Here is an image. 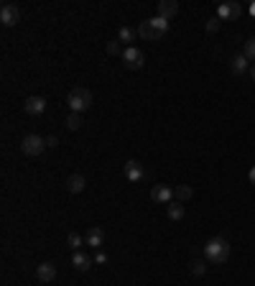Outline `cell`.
<instances>
[{"instance_id": "12", "label": "cell", "mask_w": 255, "mask_h": 286, "mask_svg": "<svg viewBox=\"0 0 255 286\" xmlns=\"http://www.w3.org/2000/svg\"><path fill=\"white\" fill-rule=\"evenodd\" d=\"M176 13H179V3H176V0H158V15H161V18L169 21V18H174Z\"/></svg>"}, {"instance_id": "14", "label": "cell", "mask_w": 255, "mask_h": 286, "mask_svg": "<svg viewBox=\"0 0 255 286\" xmlns=\"http://www.w3.org/2000/svg\"><path fill=\"white\" fill-rule=\"evenodd\" d=\"M125 176L130 182H140L143 176H145V171H143V166L138 164V161H128L125 164Z\"/></svg>"}, {"instance_id": "26", "label": "cell", "mask_w": 255, "mask_h": 286, "mask_svg": "<svg viewBox=\"0 0 255 286\" xmlns=\"http://www.w3.org/2000/svg\"><path fill=\"white\" fill-rule=\"evenodd\" d=\"M92 261H95V263H97V266H102V263H107V256H105V253H100V251H97V253H95V258H92Z\"/></svg>"}, {"instance_id": "21", "label": "cell", "mask_w": 255, "mask_h": 286, "mask_svg": "<svg viewBox=\"0 0 255 286\" xmlns=\"http://www.w3.org/2000/svg\"><path fill=\"white\" fill-rule=\"evenodd\" d=\"M243 54L248 57V62H255V36H250V39L245 41V49H243Z\"/></svg>"}, {"instance_id": "5", "label": "cell", "mask_w": 255, "mask_h": 286, "mask_svg": "<svg viewBox=\"0 0 255 286\" xmlns=\"http://www.w3.org/2000/svg\"><path fill=\"white\" fill-rule=\"evenodd\" d=\"M123 64H125L128 69H140V67L145 64V57H143V51H140V49L128 46L125 51H123Z\"/></svg>"}, {"instance_id": "17", "label": "cell", "mask_w": 255, "mask_h": 286, "mask_svg": "<svg viewBox=\"0 0 255 286\" xmlns=\"http://www.w3.org/2000/svg\"><path fill=\"white\" fill-rule=\"evenodd\" d=\"M174 197H176V202H189L191 197H194V189H191L189 184H179L174 189Z\"/></svg>"}, {"instance_id": "18", "label": "cell", "mask_w": 255, "mask_h": 286, "mask_svg": "<svg viewBox=\"0 0 255 286\" xmlns=\"http://www.w3.org/2000/svg\"><path fill=\"white\" fill-rule=\"evenodd\" d=\"M248 64H250V62H248V57H245V54H240V57H235V59H232V72H235V74H243V72L248 69Z\"/></svg>"}, {"instance_id": "13", "label": "cell", "mask_w": 255, "mask_h": 286, "mask_svg": "<svg viewBox=\"0 0 255 286\" xmlns=\"http://www.w3.org/2000/svg\"><path fill=\"white\" fill-rule=\"evenodd\" d=\"M92 263H95V261H92L87 253H82V251H74V256H71V266H74L77 271H87Z\"/></svg>"}, {"instance_id": "25", "label": "cell", "mask_w": 255, "mask_h": 286, "mask_svg": "<svg viewBox=\"0 0 255 286\" xmlns=\"http://www.w3.org/2000/svg\"><path fill=\"white\" fill-rule=\"evenodd\" d=\"M207 31H209V33H217V31H220V18H209V21H207Z\"/></svg>"}, {"instance_id": "30", "label": "cell", "mask_w": 255, "mask_h": 286, "mask_svg": "<svg viewBox=\"0 0 255 286\" xmlns=\"http://www.w3.org/2000/svg\"><path fill=\"white\" fill-rule=\"evenodd\" d=\"M253 79H255V67H253Z\"/></svg>"}, {"instance_id": "1", "label": "cell", "mask_w": 255, "mask_h": 286, "mask_svg": "<svg viewBox=\"0 0 255 286\" xmlns=\"http://www.w3.org/2000/svg\"><path fill=\"white\" fill-rule=\"evenodd\" d=\"M204 258L212 266H222L230 258V243L225 238H209L204 245Z\"/></svg>"}, {"instance_id": "22", "label": "cell", "mask_w": 255, "mask_h": 286, "mask_svg": "<svg viewBox=\"0 0 255 286\" xmlns=\"http://www.w3.org/2000/svg\"><path fill=\"white\" fill-rule=\"evenodd\" d=\"M79 126H82V118H79V113H71V115L66 118V128H69V131H77Z\"/></svg>"}, {"instance_id": "2", "label": "cell", "mask_w": 255, "mask_h": 286, "mask_svg": "<svg viewBox=\"0 0 255 286\" xmlns=\"http://www.w3.org/2000/svg\"><path fill=\"white\" fill-rule=\"evenodd\" d=\"M166 31H169V21L161 18V15L148 18V21H143V23L138 26V36H140L143 41H158L161 36H166Z\"/></svg>"}, {"instance_id": "23", "label": "cell", "mask_w": 255, "mask_h": 286, "mask_svg": "<svg viewBox=\"0 0 255 286\" xmlns=\"http://www.w3.org/2000/svg\"><path fill=\"white\" fill-rule=\"evenodd\" d=\"M123 51H125V49H123V44H120V41H110V44H107V54H113V57H115V54H120V57H123Z\"/></svg>"}, {"instance_id": "27", "label": "cell", "mask_w": 255, "mask_h": 286, "mask_svg": "<svg viewBox=\"0 0 255 286\" xmlns=\"http://www.w3.org/2000/svg\"><path fill=\"white\" fill-rule=\"evenodd\" d=\"M57 146H59V138H57V136H49V138H46V148H57Z\"/></svg>"}, {"instance_id": "10", "label": "cell", "mask_w": 255, "mask_h": 286, "mask_svg": "<svg viewBox=\"0 0 255 286\" xmlns=\"http://www.w3.org/2000/svg\"><path fill=\"white\" fill-rule=\"evenodd\" d=\"M23 108H26V113H28V115H41V113L46 110V100H44V97H39V95H33V97H28V100H26V105H23Z\"/></svg>"}, {"instance_id": "3", "label": "cell", "mask_w": 255, "mask_h": 286, "mask_svg": "<svg viewBox=\"0 0 255 286\" xmlns=\"http://www.w3.org/2000/svg\"><path fill=\"white\" fill-rule=\"evenodd\" d=\"M66 102H69L71 113H84V110L92 108V92H89L87 87H74V90L69 92Z\"/></svg>"}, {"instance_id": "4", "label": "cell", "mask_w": 255, "mask_h": 286, "mask_svg": "<svg viewBox=\"0 0 255 286\" xmlns=\"http://www.w3.org/2000/svg\"><path fill=\"white\" fill-rule=\"evenodd\" d=\"M44 148H46V138H41V136H36V133H31V136H26V138L21 141V151H23L26 156H39Z\"/></svg>"}, {"instance_id": "28", "label": "cell", "mask_w": 255, "mask_h": 286, "mask_svg": "<svg viewBox=\"0 0 255 286\" xmlns=\"http://www.w3.org/2000/svg\"><path fill=\"white\" fill-rule=\"evenodd\" d=\"M248 179H250V184H255V166L250 169V174H248Z\"/></svg>"}, {"instance_id": "15", "label": "cell", "mask_w": 255, "mask_h": 286, "mask_svg": "<svg viewBox=\"0 0 255 286\" xmlns=\"http://www.w3.org/2000/svg\"><path fill=\"white\" fill-rule=\"evenodd\" d=\"M140 36H138V28H133V26H123L120 28V33H118V41L120 44H128V46H133V41H138Z\"/></svg>"}, {"instance_id": "20", "label": "cell", "mask_w": 255, "mask_h": 286, "mask_svg": "<svg viewBox=\"0 0 255 286\" xmlns=\"http://www.w3.org/2000/svg\"><path fill=\"white\" fill-rule=\"evenodd\" d=\"M169 217L171 220H181L184 217V205L181 202H169Z\"/></svg>"}, {"instance_id": "6", "label": "cell", "mask_w": 255, "mask_h": 286, "mask_svg": "<svg viewBox=\"0 0 255 286\" xmlns=\"http://www.w3.org/2000/svg\"><path fill=\"white\" fill-rule=\"evenodd\" d=\"M240 15H243L240 3H222V5L217 8V18H220V21H238Z\"/></svg>"}, {"instance_id": "9", "label": "cell", "mask_w": 255, "mask_h": 286, "mask_svg": "<svg viewBox=\"0 0 255 286\" xmlns=\"http://www.w3.org/2000/svg\"><path fill=\"white\" fill-rule=\"evenodd\" d=\"M36 279H39L41 284H51V281L57 279V266H54V263H41V266H36Z\"/></svg>"}, {"instance_id": "19", "label": "cell", "mask_w": 255, "mask_h": 286, "mask_svg": "<svg viewBox=\"0 0 255 286\" xmlns=\"http://www.w3.org/2000/svg\"><path fill=\"white\" fill-rule=\"evenodd\" d=\"M82 243H84V238H82L79 233H69V235H66V245H69L71 251H79Z\"/></svg>"}, {"instance_id": "24", "label": "cell", "mask_w": 255, "mask_h": 286, "mask_svg": "<svg viewBox=\"0 0 255 286\" xmlns=\"http://www.w3.org/2000/svg\"><path fill=\"white\" fill-rule=\"evenodd\" d=\"M204 271H207V266H204L202 261H196V263H191V274H194V276H204Z\"/></svg>"}, {"instance_id": "7", "label": "cell", "mask_w": 255, "mask_h": 286, "mask_svg": "<svg viewBox=\"0 0 255 286\" xmlns=\"http://www.w3.org/2000/svg\"><path fill=\"white\" fill-rule=\"evenodd\" d=\"M18 21H21V10H18V5L5 3V5L0 8V23H3V26H15Z\"/></svg>"}, {"instance_id": "11", "label": "cell", "mask_w": 255, "mask_h": 286, "mask_svg": "<svg viewBox=\"0 0 255 286\" xmlns=\"http://www.w3.org/2000/svg\"><path fill=\"white\" fill-rule=\"evenodd\" d=\"M84 240H87V245H92L95 251H100V248H102V243H105V233L95 225V227H89V230H87Z\"/></svg>"}, {"instance_id": "29", "label": "cell", "mask_w": 255, "mask_h": 286, "mask_svg": "<svg viewBox=\"0 0 255 286\" xmlns=\"http://www.w3.org/2000/svg\"><path fill=\"white\" fill-rule=\"evenodd\" d=\"M250 13H253V15H255V3H253V5H250Z\"/></svg>"}, {"instance_id": "16", "label": "cell", "mask_w": 255, "mask_h": 286, "mask_svg": "<svg viewBox=\"0 0 255 286\" xmlns=\"http://www.w3.org/2000/svg\"><path fill=\"white\" fill-rule=\"evenodd\" d=\"M84 187H87V182H84V176H82V174H71V176L66 179V189H69L71 194H79Z\"/></svg>"}, {"instance_id": "8", "label": "cell", "mask_w": 255, "mask_h": 286, "mask_svg": "<svg viewBox=\"0 0 255 286\" xmlns=\"http://www.w3.org/2000/svg\"><path fill=\"white\" fill-rule=\"evenodd\" d=\"M171 197H174V189H171V187H166V184H153V189H151V200H153V202L169 205Z\"/></svg>"}]
</instances>
